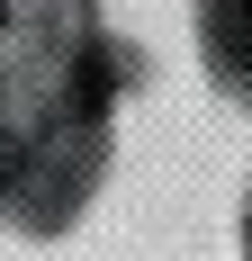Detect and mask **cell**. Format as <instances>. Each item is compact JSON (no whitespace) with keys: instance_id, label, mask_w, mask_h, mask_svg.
<instances>
[{"instance_id":"cell-1","label":"cell","mask_w":252,"mask_h":261,"mask_svg":"<svg viewBox=\"0 0 252 261\" xmlns=\"http://www.w3.org/2000/svg\"><path fill=\"white\" fill-rule=\"evenodd\" d=\"M0 18H9V0H0Z\"/></svg>"}]
</instances>
